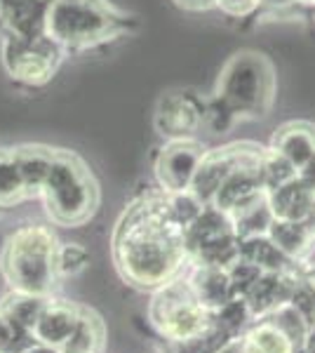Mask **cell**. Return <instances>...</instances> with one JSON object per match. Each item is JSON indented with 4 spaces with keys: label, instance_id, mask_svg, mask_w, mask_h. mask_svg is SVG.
Returning <instances> with one entry per match:
<instances>
[{
    "label": "cell",
    "instance_id": "37",
    "mask_svg": "<svg viewBox=\"0 0 315 353\" xmlns=\"http://www.w3.org/2000/svg\"><path fill=\"white\" fill-rule=\"evenodd\" d=\"M21 353H59V351H57V349H52V346H45V344H38V341H36V339H33V341H31V344H28V346H26V349H24V351H21Z\"/></svg>",
    "mask_w": 315,
    "mask_h": 353
},
{
    "label": "cell",
    "instance_id": "30",
    "mask_svg": "<svg viewBox=\"0 0 315 353\" xmlns=\"http://www.w3.org/2000/svg\"><path fill=\"white\" fill-rule=\"evenodd\" d=\"M226 339H231V337H226V334L219 332V330L212 325L210 332H205L203 337H198V339L163 341V353H216Z\"/></svg>",
    "mask_w": 315,
    "mask_h": 353
},
{
    "label": "cell",
    "instance_id": "34",
    "mask_svg": "<svg viewBox=\"0 0 315 353\" xmlns=\"http://www.w3.org/2000/svg\"><path fill=\"white\" fill-rule=\"evenodd\" d=\"M296 179H299L308 191L315 193V153L296 170Z\"/></svg>",
    "mask_w": 315,
    "mask_h": 353
},
{
    "label": "cell",
    "instance_id": "29",
    "mask_svg": "<svg viewBox=\"0 0 315 353\" xmlns=\"http://www.w3.org/2000/svg\"><path fill=\"white\" fill-rule=\"evenodd\" d=\"M90 264V252L80 243H59L57 248V273L59 278H71L85 271Z\"/></svg>",
    "mask_w": 315,
    "mask_h": 353
},
{
    "label": "cell",
    "instance_id": "21",
    "mask_svg": "<svg viewBox=\"0 0 315 353\" xmlns=\"http://www.w3.org/2000/svg\"><path fill=\"white\" fill-rule=\"evenodd\" d=\"M17 158H19V168L26 181L28 198H38L43 193L45 179H48L50 165H52L54 158V149L38 146V144L17 146Z\"/></svg>",
    "mask_w": 315,
    "mask_h": 353
},
{
    "label": "cell",
    "instance_id": "12",
    "mask_svg": "<svg viewBox=\"0 0 315 353\" xmlns=\"http://www.w3.org/2000/svg\"><path fill=\"white\" fill-rule=\"evenodd\" d=\"M263 149L252 156L250 161H245L243 165H238L231 174L223 179V184L219 186V191L214 193L210 205L223 210L226 214H236L247 205L256 203L259 198L266 196L263 189V181L259 174V161H261Z\"/></svg>",
    "mask_w": 315,
    "mask_h": 353
},
{
    "label": "cell",
    "instance_id": "13",
    "mask_svg": "<svg viewBox=\"0 0 315 353\" xmlns=\"http://www.w3.org/2000/svg\"><path fill=\"white\" fill-rule=\"evenodd\" d=\"M301 278L303 271L296 264L280 271H263L259 281L254 283V288L245 294L252 313H254V321L263 316H271L280 306L289 304L292 294H294Z\"/></svg>",
    "mask_w": 315,
    "mask_h": 353
},
{
    "label": "cell",
    "instance_id": "25",
    "mask_svg": "<svg viewBox=\"0 0 315 353\" xmlns=\"http://www.w3.org/2000/svg\"><path fill=\"white\" fill-rule=\"evenodd\" d=\"M48 299L50 297L12 292V290H10V292L3 297V301H0V311H3L17 327L31 332L33 325H36V321L40 318V313L45 309V304H48Z\"/></svg>",
    "mask_w": 315,
    "mask_h": 353
},
{
    "label": "cell",
    "instance_id": "8",
    "mask_svg": "<svg viewBox=\"0 0 315 353\" xmlns=\"http://www.w3.org/2000/svg\"><path fill=\"white\" fill-rule=\"evenodd\" d=\"M59 43L52 41L48 33L33 38L8 36L3 41V64L5 71L17 83L24 85H45L57 73L61 61Z\"/></svg>",
    "mask_w": 315,
    "mask_h": 353
},
{
    "label": "cell",
    "instance_id": "17",
    "mask_svg": "<svg viewBox=\"0 0 315 353\" xmlns=\"http://www.w3.org/2000/svg\"><path fill=\"white\" fill-rule=\"evenodd\" d=\"M240 344L245 353H303L299 341L273 316L252 321V325L240 334Z\"/></svg>",
    "mask_w": 315,
    "mask_h": 353
},
{
    "label": "cell",
    "instance_id": "35",
    "mask_svg": "<svg viewBox=\"0 0 315 353\" xmlns=\"http://www.w3.org/2000/svg\"><path fill=\"white\" fill-rule=\"evenodd\" d=\"M179 8L191 10V12H203V10L216 8V0H174Z\"/></svg>",
    "mask_w": 315,
    "mask_h": 353
},
{
    "label": "cell",
    "instance_id": "20",
    "mask_svg": "<svg viewBox=\"0 0 315 353\" xmlns=\"http://www.w3.org/2000/svg\"><path fill=\"white\" fill-rule=\"evenodd\" d=\"M271 149L285 156L296 170L315 153V128L308 123H287L273 134Z\"/></svg>",
    "mask_w": 315,
    "mask_h": 353
},
{
    "label": "cell",
    "instance_id": "10",
    "mask_svg": "<svg viewBox=\"0 0 315 353\" xmlns=\"http://www.w3.org/2000/svg\"><path fill=\"white\" fill-rule=\"evenodd\" d=\"M205 156L200 141L191 139H170L160 149L156 158V176L165 193H179L191 189L196 170Z\"/></svg>",
    "mask_w": 315,
    "mask_h": 353
},
{
    "label": "cell",
    "instance_id": "5",
    "mask_svg": "<svg viewBox=\"0 0 315 353\" xmlns=\"http://www.w3.org/2000/svg\"><path fill=\"white\" fill-rule=\"evenodd\" d=\"M214 99L221 101L236 121H259L266 116L276 99V71L259 52L233 54L221 68Z\"/></svg>",
    "mask_w": 315,
    "mask_h": 353
},
{
    "label": "cell",
    "instance_id": "24",
    "mask_svg": "<svg viewBox=\"0 0 315 353\" xmlns=\"http://www.w3.org/2000/svg\"><path fill=\"white\" fill-rule=\"evenodd\" d=\"M26 198L28 191L17 149H0V208H12Z\"/></svg>",
    "mask_w": 315,
    "mask_h": 353
},
{
    "label": "cell",
    "instance_id": "18",
    "mask_svg": "<svg viewBox=\"0 0 315 353\" xmlns=\"http://www.w3.org/2000/svg\"><path fill=\"white\" fill-rule=\"evenodd\" d=\"M266 203L271 208L273 219L303 221L311 219L315 212V193L308 191L296 176L287 181V184L268 191Z\"/></svg>",
    "mask_w": 315,
    "mask_h": 353
},
{
    "label": "cell",
    "instance_id": "4",
    "mask_svg": "<svg viewBox=\"0 0 315 353\" xmlns=\"http://www.w3.org/2000/svg\"><path fill=\"white\" fill-rule=\"evenodd\" d=\"M40 198L50 219L59 226H83L99 208V186L90 168L73 151L54 149Z\"/></svg>",
    "mask_w": 315,
    "mask_h": 353
},
{
    "label": "cell",
    "instance_id": "6",
    "mask_svg": "<svg viewBox=\"0 0 315 353\" xmlns=\"http://www.w3.org/2000/svg\"><path fill=\"white\" fill-rule=\"evenodd\" d=\"M148 321L163 341H191L212 330V311L205 309L184 276L153 290Z\"/></svg>",
    "mask_w": 315,
    "mask_h": 353
},
{
    "label": "cell",
    "instance_id": "39",
    "mask_svg": "<svg viewBox=\"0 0 315 353\" xmlns=\"http://www.w3.org/2000/svg\"><path fill=\"white\" fill-rule=\"evenodd\" d=\"M306 276H308V278H311V281L315 283V266H313V269H311V271H308V273H306Z\"/></svg>",
    "mask_w": 315,
    "mask_h": 353
},
{
    "label": "cell",
    "instance_id": "7",
    "mask_svg": "<svg viewBox=\"0 0 315 353\" xmlns=\"http://www.w3.org/2000/svg\"><path fill=\"white\" fill-rule=\"evenodd\" d=\"M188 264L231 266L240 257V238L231 214L214 205H205L191 224L186 226Z\"/></svg>",
    "mask_w": 315,
    "mask_h": 353
},
{
    "label": "cell",
    "instance_id": "22",
    "mask_svg": "<svg viewBox=\"0 0 315 353\" xmlns=\"http://www.w3.org/2000/svg\"><path fill=\"white\" fill-rule=\"evenodd\" d=\"M104 339H106V327L99 313L83 306L80 313L78 327L73 332V337L68 339V344L61 351L66 353H101L104 351Z\"/></svg>",
    "mask_w": 315,
    "mask_h": 353
},
{
    "label": "cell",
    "instance_id": "23",
    "mask_svg": "<svg viewBox=\"0 0 315 353\" xmlns=\"http://www.w3.org/2000/svg\"><path fill=\"white\" fill-rule=\"evenodd\" d=\"M240 259L252 261L261 271H280V269H287V266H294V261L280 252L278 245L268 238V233L243 238L240 241Z\"/></svg>",
    "mask_w": 315,
    "mask_h": 353
},
{
    "label": "cell",
    "instance_id": "28",
    "mask_svg": "<svg viewBox=\"0 0 315 353\" xmlns=\"http://www.w3.org/2000/svg\"><path fill=\"white\" fill-rule=\"evenodd\" d=\"M259 174L263 181V189L268 193L294 179L296 168L285 156H280L276 149H263L261 161H259Z\"/></svg>",
    "mask_w": 315,
    "mask_h": 353
},
{
    "label": "cell",
    "instance_id": "33",
    "mask_svg": "<svg viewBox=\"0 0 315 353\" xmlns=\"http://www.w3.org/2000/svg\"><path fill=\"white\" fill-rule=\"evenodd\" d=\"M261 0H216V8L228 17H247L259 8Z\"/></svg>",
    "mask_w": 315,
    "mask_h": 353
},
{
    "label": "cell",
    "instance_id": "26",
    "mask_svg": "<svg viewBox=\"0 0 315 353\" xmlns=\"http://www.w3.org/2000/svg\"><path fill=\"white\" fill-rule=\"evenodd\" d=\"M252 321H254V313H252L245 297H233L231 301H226L221 309H216L212 313V325L226 334V337H238V334H243L245 330L252 325Z\"/></svg>",
    "mask_w": 315,
    "mask_h": 353
},
{
    "label": "cell",
    "instance_id": "31",
    "mask_svg": "<svg viewBox=\"0 0 315 353\" xmlns=\"http://www.w3.org/2000/svg\"><path fill=\"white\" fill-rule=\"evenodd\" d=\"M261 269L259 266H254L252 261H245V259H236L231 266H228V276H231V285H233V294L236 297H245V294L250 292L252 288H254V283L261 278Z\"/></svg>",
    "mask_w": 315,
    "mask_h": 353
},
{
    "label": "cell",
    "instance_id": "1",
    "mask_svg": "<svg viewBox=\"0 0 315 353\" xmlns=\"http://www.w3.org/2000/svg\"><path fill=\"white\" fill-rule=\"evenodd\" d=\"M113 261L128 285L151 292L186 271V226L174 217L163 189L125 208L113 233Z\"/></svg>",
    "mask_w": 315,
    "mask_h": 353
},
{
    "label": "cell",
    "instance_id": "38",
    "mask_svg": "<svg viewBox=\"0 0 315 353\" xmlns=\"http://www.w3.org/2000/svg\"><path fill=\"white\" fill-rule=\"evenodd\" d=\"M303 353H315V325L308 327L306 344H303Z\"/></svg>",
    "mask_w": 315,
    "mask_h": 353
},
{
    "label": "cell",
    "instance_id": "27",
    "mask_svg": "<svg viewBox=\"0 0 315 353\" xmlns=\"http://www.w3.org/2000/svg\"><path fill=\"white\" fill-rule=\"evenodd\" d=\"M233 224H236V233L238 238H252V236H263L271 229V221H273V214H271V208L266 203V196L259 198L256 203L247 205L243 208L240 212L231 214Z\"/></svg>",
    "mask_w": 315,
    "mask_h": 353
},
{
    "label": "cell",
    "instance_id": "3",
    "mask_svg": "<svg viewBox=\"0 0 315 353\" xmlns=\"http://www.w3.org/2000/svg\"><path fill=\"white\" fill-rule=\"evenodd\" d=\"M134 26V17L108 0H52L45 33L64 50H85L125 36Z\"/></svg>",
    "mask_w": 315,
    "mask_h": 353
},
{
    "label": "cell",
    "instance_id": "41",
    "mask_svg": "<svg viewBox=\"0 0 315 353\" xmlns=\"http://www.w3.org/2000/svg\"><path fill=\"white\" fill-rule=\"evenodd\" d=\"M311 219H313V221H315V212H313V217H311Z\"/></svg>",
    "mask_w": 315,
    "mask_h": 353
},
{
    "label": "cell",
    "instance_id": "9",
    "mask_svg": "<svg viewBox=\"0 0 315 353\" xmlns=\"http://www.w3.org/2000/svg\"><path fill=\"white\" fill-rule=\"evenodd\" d=\"M259 151H261V146L247 144V141L205 151V156L198 165L196 176H193L191 189L188 191H191L200 203L210 205L212 198H214V193L219 191V186L223 184V179H226L238 165L250 161V158L256 156Z\"/></svg>",
    "mask_w": 315,
    "mask_h": 353
},
{
    "label": "cell",
    "instance_id": "14",
    "mask_svg": "<svg viewBox=\"0 0 315 353\" xmlns=\"http://www.w3.org/2000/svg\"><path fill=\"white\" fill-rule=\"evenodd\" d=\"M80 313H83V306L76 304V301L50 297L40 318L36 321V325L31 330V337L38 344L52 346V349L61 351L68 344V339L73 337V332H76Z\"/></svg>",
    "mask_w": 315,
    "mask_h": 353
},
{
    "label": "cell",
    "instance_id": "16",
    "mask_svg": "<svg viewBox=\"0 0 315 353\" xmlns=\"http://www.w3.org/2000/svg\"><path fill=\"white\" fill-rule=\"evenodd\" d=\"M52 0H0V24L8 36L33 38L45 33Z\"/></svg>",
    "mask_w": 315,
    "mask_h": 353
},
{
    "label": "cell",
    "instance_id": "11",
    "mask_svg": "<svg viewBox=\"0 0 315 353\" xmlns=\"http://www.w3.org/2000/svg\"><path fill=\"white\" fill-rule=\"evenodd\" d=\"M205 101L193 92H167L156 109V130L167 139H191L205 121Z\"/></svg>",
    "mask_w": 315,
    "mask_h": 353
},
{
    "label": "cell",
    "instance_id": "42",
    "mask_svg": "<svg viewBox=\"0 0 315 353\" xmlns=\"http://www.w3.org/2000/svg\"><path fill=\"white\" fill-rule=\"evenodd\" d=\"M59 353H66V351H59Z\"/></svg>",
    "mask_w": 315,
    "mask_h": 353
},
{
    "label": "cell",
    "instance_id": "32",
    "mask_svg": "<svg viewBox=\"0 0 315 353\" xmlns=\"http://www.w3.org/2000/svg\"><path fill=\"white\" fill-rule=\"evenodd\" d=\"M289 304L306 318L308 325H315V283L306 276V273H303V278L299 281V285H296L294 294H292Z\"/></svg>",
    "mask_w": 315,
    "mask_h": 353
},
{
    "label": "cell",
    "instance_id": "36",
    "mask_svg": "<svg viewBox=\"0 0 315 353\" xmlns=\"http://www.w3.org/2000/svg\"><path fill=\"white\" fill-rule=\"evenodd\" d=\"M216 353H245L243 344H240V334H238V337H231V339L223 341Z\"/></svg>",
    "mask_w": 315,
    "mask_h": 353
},
{
    "label": "cell",
    "instance_id": "19",
    "mask_svg": "<svg viewBox=\"0 0 315 353\" xmlns=\"http://www.w3.org/2000/svg\"><path fill=\"white\" fill-rule=\"evenodd\" d=\"M268 238L278 245V250L289 257L292 261H301L315 250V221H287V219H273Z\"/></svg>",
    "mask_w": 315,
    "mask_h": 353
},
{
    "label": "cell",
    "instance_id": "2",
    "mask_svg": "<svg viewBox=\"0 0 315 353\" xmlns=\"http://www.w3.org/2000/svg\"><path fill=\"white\" fill-rule=\"evenodd\" d=\"M57 241L54 231L45 224H24L3 245L0 271L12 292L52 297L59 285L57 273Z\"/></svg>",
    "mask_w": 315,
    "mask_h": 353
},
{
    "label": "cell",
    "instance_id": "40",
    "mask_svg": "<svg viewBox=\"0 0 315 353\" xmlns=\"http://www.w3.org/2000/svg\"><path fill=\"white\" fill-rule=\"evenodd\" d=\"M299 3H306V5H315V0H299Z\"/></svg>",
    "mask_w": 315,
    "mask_h": 353
},
{
    "label": "cell",
    "instance_id": "15",
    "mask_svg": "<svg viewBox=\"0 0 315 353\" xmlns=\"http://www.w3.org/2000/svg\"><path fill=\"white\" fill-rule=\"evenodd\" d=\"M181 276H184V281L193 290V294L198 297L200 304L212 313L236 297L231 285V276H228V266L188 264Z\"/></svg>",
    "mask_w": 315,
    "mask_h": 353
}]
</instances>
